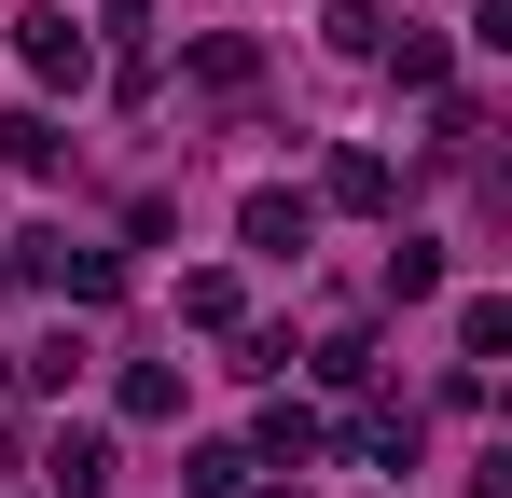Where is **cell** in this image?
<instances>
[{"mask_svg": "<svg viewBox=\"0 0 512 498\" xmlns=\"http://www.w3.org/2000/svg\"><path fill=\"white\" fill-rule=\"evenodd\" d=\"M429 291H443V249L402 236V249H388V305H429Z\"/></svg>", "mask_w": 512, "mask_h": 498, "instance_id": "5", "label": "cell"}, {"mask_svg": "<svg viewBox=\"0 0 512 498\" xmlns=\"http://www.w3.org/2000/svg\"><path fill=\"white\" fill-rule=\"evenodd\" d=\"M346 443H360V457H374V471H416V415H360V429H346Z\"/></svg>", "mask_w": 512, "mask_h": 498, "instance_id": "6", "label": "cell"}, {"mask_svg": "<svg viewBox=\"0 0 512 498\" xmlns=\"http://www.w3.org/2000/svg\"><path fill=\"white\" fill-rule=\"evenodd\" d=\"M457 346H471V360H499V346H512V305H499V291H471V305H457Z\"/></svg>", "mask_w": 512, "mask_h": 498, "instance_id": "7", "label": "cell"}, {"mask_svg": "<svg viewBox=\"0 0 512 498\" xmlns=\"http://www.w3.org/2000/svg\"><path fill=\"white\" fill-rule=\"evenodd\" d=\"M14 56H28V83H84V70H97V56H84V28H70L56 0H42V14H14Z\"/></svg>", "mask_w": 512, "mask_h": 498, "instance_id": "2", "label": "cell"}, {"mask_svg": "<svg viewBox=\"0 0 512 498\" xmlns=\"http://www.w3.org/2000/svg\"><path fill=\"white\" fill-rule=\"evenodd\" d=\"M250 471H263V457H236V443H208V457H194V498H250Z\"/></svg>", "mask_w": 512, "mask_h": 498, "instance_id": "9", "label": "cell"}, {"mask_svg": "<svg viewBox=\"0 0 512 498\" xmlns=\"http://www.w3.org/2000/svg\"><path fill=\"white\" fill-rule=\"evenodd\" d=\"M42 485H56V498H111V429H56Z\"/></svg>", "mask_w": 512, "mask_h": 498, "instance_id": "4", "label": "cell"}, {"mask_svg": "<svg viewBox=\"0 0 512 498\" xmlns=\"http://www.w3.org/2000/svg\"><path fill=\"white\" fill-rule=\"evenodd\" d=\"M28 277L70 291V305H111V291H125V263H111V249H70V236H28Z\"/></svg>", "mask_w": 512, "mask_h": 498, "instance_id": "1", "label": "cell"}, {"mask_svg": "<svg viewBox=\"0 0 512 498\" xmlns=\"http://www.w3.org/2000/svg\"><path fill=\"white\" fill-rule=\"evenodd\" d=\"M236 236H250L263 263H291V249L319 236V208H305V194H250V208H236Z\"/></svg>", "mask_w": 512, "mask_h": 498, "instance_id": "3", "label": "cell"}, {"mask_svg": "<svg viewBox=\"0 0 512 498\" xmlns=\"http://www.w3.org/2000/svg\"><path fill=\"white\" fill-rule=\"evenodd\" d=\"M333 56H388V14L374 0H333Z\"/></svg>", "mask_w": 512, "mask_h": 498, "instance_id": "8", "label": "cell"}]
</instances>
